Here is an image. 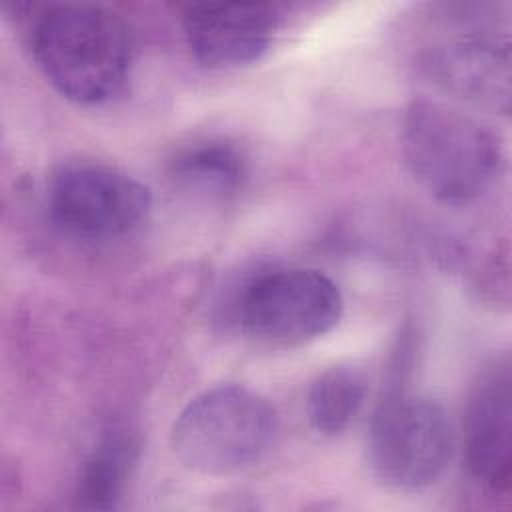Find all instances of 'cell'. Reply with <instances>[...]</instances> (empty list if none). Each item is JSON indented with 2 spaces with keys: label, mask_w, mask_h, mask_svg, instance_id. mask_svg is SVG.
I'll use <instances>...</instances> for the list:
<instances>
[{
  "label": "cell",
  "mask_w": 512,
  "mask_h": 512,
  "mask_svg": "<svg viewBox=\"0 0 512 512\" xmlns=\"http://www.w3.org/2000/svg\"><path fill=\"white\" fill-rule=\"evenodd\" d=\"M34 56L60 94L78 104H102L124 90L134 44L126 22L114 12L58 4L34 28Z\"/></svg>",
  "instance_id": "cell-1"
},
{
  "label": "cell",
  "mask_w": 512,
  "mask_h": 512,
  "mask_svg": "<svg viewBox=\"0 0 512 512\" xmlns=\"http://www.w3.org/2000/svg\"><path fill=\"white\" fill-rule=\"evenodd\" d=\"M50 216L76 238L106 240L136 230L152 208L150 188L106 164L62 168L48 192Z\"/></svg>",
  "instance_id": "cell-6"
},
{
  "label": "cell",
  "mask_w": 512,
  "mask_h": 512,
  "mask_svg": "<svg viewBox=\"0 0 512 512\" xmlns=\"http://www.w3.org/2000/svg\"><path fill=\"white\" fill-rule=\"evenodd\" d=\"M276 414L254 390L220 384L194 396L172 426L174 454L192 470L212 476L240 472L272 444Z\"/></svg>",
  "instance_id": "cell-3"
},
{
  "label": "cell",
  "mask_w": 512,
  "mask_h": 512,
  "mask_svg": "<svg viewBox=\"0 0 512 512\" xmlns=\"http://www.w3.org/2000/svg\"><path fill=\"white\" fill-rule=\"evenodd\" d=\"M430 76L448 92L500 112L510 110V44L488 28H466L426 54Z\"/></svg>",
  "instance_id": "cell-8"
},
{
  "label": "cell",
  "mask_w": 512,
  "mask_h": 512,
  "mask_svg": "<svg viewBox=\"0 0 512 512\" xmlns=\"http://www.w3.org/2000/svg\"><path fill=\"white\" fill-rule=\"evenodd\" d=\"M170 176L178 186L196 194L228 198L242 190L248 178V160L234 142L202 140L172 158Z\"/></svg>",
  "instance_id": "cell-10"
},
{
  "label": "cell",
  "mask_w": 512,
  "mask_h": 512,
  "mask_svg": "<svg viewBox=\"0 0 512 512\" xmlns=\"http://www.w3.org/2000/svg\"><path fill=\"white\" fill-rule=\"evenodd\" d=\"M402 152L416 182L448 204L480 198L502 170V146L488 126L428 98L406 108Z\"/></svg>",
  "instance_id": "cell-2"
},
{
  "label": "cell",
  "mask_w": 512,
  "mask_h": 512,
  "mask_svg": "<svg viewBox=\"0 0 512 512\" xmlns=\"http://www.w3.org/2000/svg\"><path fill=\"white\" fill-rule=\"evenodd\" d=\"M138 444L126 430L108 432L80 470L76 498L82 508L110 510L124 494Z\"/></svg>",
  "instance_id": "cell-11"
},
{
  "label": "cell",
  "mask_w": 512,
  "mask_h": 512,
  "mask_svg": "<svg viewBox=\"0 0 512 512\" xmlns=\"http://www.w3.org/2000/svg\"><path fill=\"white\" fill-rule=\"evenodd\" d=\"M364 374L352 366H334L322 372L306 396L310 426L324 436L342 434L358 416L366 400Z\"/></svg>",
  "instance_id": "cell-12"
},
{
  "label": "cell",
  "mask_w": 512,
  "mask_h": 512,
  "mask_svg": "<svg viewBox=\"0 0 512 512\" xmlns=\"http://www.w3.org/2000/svg\"><path fill=\"white\" fill-rule=\"evenodd\" d=\"M508 364H496L476 384L464 422L470 474L488 492L506 494L512 480V390Z\"/></svg>",
  "instance_id": "cell-9"
},
{
  "label": "cell",
  "mask_w": 512,
  "mask_h": 512,
  "mask_svg": "<svg viewBox=\"0 0 512 512\" xmlns=\"http://www.w3.org/2000/svg\"><path fill=\"white\" fill-rule=\"evenodd\" d=\"M184 36L194 58L208 68L252 64L270 48L280 12L272 4L204 2L186 8Z\"/></svg>",
  "instance_id": "cell-7"
},
{
  "label": "cell",
  "mask_w": 512,
  "mask_h": 512,
  "mask_svg": "<svg viewBox=\"0 0 512 512\" xmlns=\"http://www.w3.org/2000/svg\"><path fill=\"white\" fill-rule=\"evenodd\" d=\"M344 300L332 278L314 268H282L258 276L244 292L246 332L266 344L296 346L332 330Z\"/></svg>",
  "instance_id": "cell-5"
},
{
  "label": "cell",
  "mask_w": 512,
  "mask_h": 512,
  "mask_svg": "<svg viewBox=\"0 0 512 512\" xmlns=\"http://www.w3.org/2000/svg\"><path fill=\"white\" fill-rule=\"evenodd\" d=\"M454 454L446 412L432 400L412 396L400 382L382 398L370 428L368 460L374 476L396 490L434 484Z\"/></svg>",
  "instance_id": "cell-4"
}]
</instances>
